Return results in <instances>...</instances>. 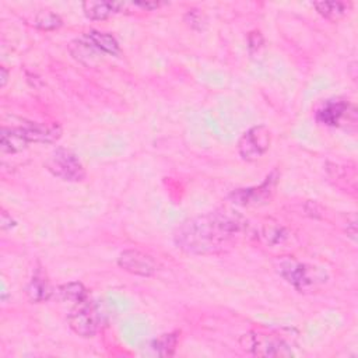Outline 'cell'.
Wrapping results in <instances>:
<instances>
[{"label": "cell", "instance_id": "6da1fadb", "mask_svg": "<svg viewBox=\"0 0 358 358\" xmlns=\"http://www.w3.org/2000/svg\"><path fill=\"white\" fill-rule=\"evenodd\" d=\"M246 231V220L227 208L183 221L173 234L175 245L190 255H215L232 248Z\"/></svg>", "mask_w": 358, "mask_h": 358}, {"label": "cell", "instance_id": "7a4b0ae2", "mask_svg": "<svg viewBox=\"0 0 358 358\" xmlns=\"http://www.w3.org/2000/svg\"><path fill=\"white\" fill-rule=\"evenodd\" d=\"M241 348L255 357H291L292 350L289 344L280 336L267 334L262 331H248L238 340Z\"/></svg>", "mask_w": 358, "mask_h": 358}, {"label": "cell", "instance_id": "3957f363", "mask_svg": "<svg viewBox=\"0 0 358 358\" xmlns=\"http://www.w3.org/2000/svg\"><path fill=\"white\" fill-rule=\"evenodd\" d=\"M278 273L281 277L295 287L298 291H309L319 282L324 281V273L319 268L296 262L295 259L281 260L278 264Z\"/></svg>", "mask_w": 358, "mask_h": 358}, {"label": "cell", "instance_id": "277c9868", "mask_svg": "<svg viewBox=\"0 0 358 358\" xmlns=\"http://www.w3.org/2000/svg\"><path fill=\"white\" fill-rule=\"evenodd\" d=\"M46 169L56 178L66 182H83L85 168L78 157L66 148H56L45 162Z\"/></svg>", "mask_w": 358, "mask_h": 358}, {"label": "cell", "instance_id": "5b68a950", "mask_svg": "<svg viewBox=\"0 0 358 358\" xmlns=\"http://www.w3.org/2000/svg\"><path fill=\"white\" fill-rule=\"evenodd\" d=\"M271 143V133L270 130L263 126H253L246 130L241 138L238 140V152L245 161H256L266 154L270 148Z\"/></svg>", "mask_w": 358, "mask_h": 358}, {"label": "cell", "instance_id": "8992f818", "mask_svg": "<svg viewBox=\"0 0 358 358\" xmlns=\"http://www.w3.org/2000/svg\"><path fill=\"white\" fill-rule=\"evenodd\" d=\"M70 329L81 337H94L99 329V313L90 299H85L70 310L67 316Z\"/></svg>", "mask_w": 358, "mask_h": 358}, {"label": "cell", "instance_id": "52a82bcc", "mask_svg": "<svg viewBox=\"0 0 358 358\" xmlns=\"http://www.w3.org/2000/svg\"><path fill=\"white\" fill-rule=\"evenodd\" d=\"M277 185V172L273 171L262 185L245 189H236L229 194L234 204L242 207H257L270 203Z\"/></svg>", "mask_w": 358, "mask_h": 358}, {"label": "cell", "instance_id": "ba28073f", "mask_svg": "<svg viewBox=\"0 0 358 358\" xmlns=\"http://www.w3.org/2000/svg\"><path fill=\"white\" fill-rule=\"evenodd\" d=\"M316 120L324 126L338 127L347 123H355L357 110L347 101L331 99V101H326L316 110Z\"/></svg>", "mask_w": 358, "mask_h": 358}, {"label": "cell", "instance_id": "9c48e42d", "mask_svg": "<svg viewBox=\"0 0 358 358\" xmlns=\"http://www.w3.org/2000/svg\"><path fill=\"white\" fill-rule=\"evenodd\" d=\"M117 264L124 271L140 277H151L158 270V264L154 257L137 249L123 250L117 257Z\"/></svg>", "mask_w": 358, "mask_h": 358}, {"label": "cell", "instance_id": "30bf717a", "mask_svg": "<svg viewBox=\"0 0 358 358\" xmlns=\"http://www.w3.org/2000/svg\"><path fill=\"white\" fill-rule=\"evenodd\" d=\"M20 130L28 143H55L62 137V127L57 123H29Z\"/></svg>", "mask_w": 358, "mask_h": 358}, {"label": "cell", "instance_id": "8fae6325", "mask_svg": "<svg viewBox=\"0 0 358 358\" xmlns=\"http://www.w3.org/2000/svg\"><path fill=\"white\" fill-rule=\"evenodd\" d=\"M53 294L50 281L46 273L38 267L35 268L28 285H27V295L32 302H43L48 301Z\"/></svg>", "mask_w": 358, "mask_h": 358}, {"label": "cell", "instance_id": "7c38bea8", "mask_svg": "<svg viewBox=\"0 0 358 358\" xmlns=\"http://www.w3.org/2000/svg\"><path fill=\"white\" fill-rule=\"evenodd\" d=\"M84 15L94 21L106 20L113 14L120 13V1H102V0H87L81 4Z\"/></svg>", "mask_w": 358, "mask_h": 358}, {"label": "cell", "instance_id": "4fadbf2b", "mask_svg": "<svg viewBox=\"0 0 358 358\" xmlns=\"http://www.w3.org/2000/svg\"><path fill=\"white\" fill-rule=\"evenodd\" d=\"M69 50L71 56L85 66H95L101 62V53L87 38L85 39H76L70 43Z\"/></svg>", "mask_w": 358, "mask_h": 358}, {"label": "cell", "instance_id": "5bb4252c", "mask_svg": "<svg viewBox=\"0 0 358 358\" xmlns=\"http://www.w3.org/2000/svg\"><path fill=\"white\" fill-rule=\"evenodd\" d=\"M85 38L102 53L117 56L120 55V46L116 38L108 32H101L96 29H91L85 34Z\"/></svg>", "mask_w": 358, "mask_h": 358}, {"label": "cell", "instance_id": "9a60e30c", "mask_svg": "<svg viewBox=\"0 0 358 358\" xmlns=\"http://www.w3.org/2000/svg\"><path fill=\"white\" fill-rule=\"evenodd\" d=\"M28 145V141L22 136L20 127L14 129H1V136H0V148L1 152L4 154H15L22 151Z\"/></svg>", "mask_w": 358, "mask_h": 358}, {"label": "cell", "instance_id": "2e32d148", "mask_svg": "<svg viewBox=\"0 0 358 358\" xmlns=\"http://www.w3.org/2000/svg\"><path fill=\"white\" fill-rule=\"evenodd\" d=\"M313 7L326 20L331 22L340 21L351 8L350 1H315Z\"/></svg>", "mask_w": 358, "mask_h": 358}, {"label": "cell", "instance_id": "e0dca14e", "mask_svg": "<svg viewBox=\"0 0 358 358\" xmlns=\"http://www.w3.org/2000/svg\"><path fill=\"white\" fill-rule=\"evenodd\" d=\"M56 294H57L60 301L73 302L74 305L88 299V292H87L85 287L78 281H71V282L60 285L56 289Z\"/></svg>", "mask_w": 358, "mask_h": 358}, {"label": "cell", "instance_id": "ac0fdd59", "mask_svg": "<svg viewBox=\"0 0 358 358\" xmlns=\"http://www.w3.org/2000/svg\"><path fill=\"white\" fill-rule=\"evenodd\" d=\"M178 341H179V331L165 333L152 340L151 348L154 350V352H157L161 357H171L176 350Z\"/></svg>", "mask_w": 358, "mask_h": 358}, {"label": "cell", "instance_id": "d6986e66", "mask_svg": "<svg viewBox=\"0 0 358 358\" xmlns=\"http://www.w3.org/2000/svg\"><path fill=\"white\" fill-rule=\"evenodd\" d=\"M62 24H63L62 18L56 13L49 11V10H41L34 17V25L42 31L57 29L62 27Z\"/></svg>", "mask_w": 358, "mask_h": 358}, {"label": "cell", "instance_id": "ffe728a7", "mask_svg": "<svg viewBox=\"0 0 358 358\" xmlns=\"http://www.w3.org/2000/svg\"><path fill=\"white\" fill-rule=\"evenodd\" d=\"M264 45V39H263V35L259 32V31H252L249 32L248 35V48H249V52L253 55V53H257Z\"/></svg>", "mask_w": 358, "mask_h": 358}, {"label": "cell", "instance_id": "44dd1931", "mask_svg": "<svg viewBox=\"0 0 358 358\" xmlns=\"http://www.w3.org/2000/svg\"><path fill=\"white\" fill-rule=\"evenodd\" d=\"M186 18H189V20H187V22H189V25H190V27L196 28V24H197V28H199V29L201 28L203 14L197 13V10H189V13L186 14Z\"/></svg>", "mask_w": 358, "mask_h": 358}, {"label": "cell", "instance_id": "7402d4cb", "mask_svg": "<svg viewBox=\"0 0 358 358\" xmlns=\"http://www.w3.org/2000/svg\"><path fill=\"white\" fill-rule=\"evenodd\" d=\"M13 227H15V221L11 218V215H8L4 210L1 211V229H11Z\"/></svg>", "mask_w": 358, "mask_h": 358}, {"label": "cell", "instance_id": "603a6c76", "mask_svg": "<svg viewBox=\"0 0 358 358\" xmlns=\"http://www.w3.org/2000/svg\"><path fill=\"white\" fill-rule=\"evenodd\" d=\"M7 80H8V71L4 66L0 67V87H4L7 84Z\"/></svg>", "mask_w": 358, "mask_h": 358}]
</instances>
